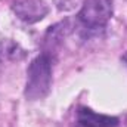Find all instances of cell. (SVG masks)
<instances>
[{
    "label": "cell",
    "instance_id": "5",
    "mask_svg": "<svg viewBox=\"0 0 127 127\" xmlns=\"http://www.w3.org/2000/svg\"><path fill=\"white\" fill-rule=\"evenodd\" d=\"M25 55V52L19 47V44L13 43V41H3L0 43V58L1 59H12V61H18L22 59Z\"/></svg>",
    "mask_w": 127,
    "mask_h": 127
},
{
    "label": "cell",
    "instance_id": "3",
    "mask_svg": "<svg viewBox=\"0 0 127 127\" xmlns=\"http://www.w3.org/2000/svg\"><path fill=\"white\" fill-rule=\"evenodd\" d=\"M12 9L25 24H35L41 21L49 12V6L44 0H18L13 3Z\"/></svg>",
    "mask_w": 127,
    "mask_h": 127
},
{
    "label": "cell",
    "instance_id": "4",
    "mask_svg": "<svg viewBox=\"0 0 127 127\" xmlns=\"http://www.w3.org/2000/svg\"><path fill=\"white\" fill-rule=\"evenodd\" d=\"M118 126V118L105 115V114H97L92 111L90 108L81 106L75 112V120L72 127H117Z\"/></svg>",
    "mask_w": 127,
    "mask_h": 127
},
{
    "label": "cell",
    "instance_id": "2",
    "mask_svg": "<svg viewBox=\"0 0 127 127\" xmlns=\"http://www.w3.org/2000/svg\"><path fill=\"white\" fill-rule=\"evenodd\" d=\"M112 16V0H84L77 19L89 31L102 30Z\"/></svg>",
    "mask_w": 127,
    "mask_h": 127
},
{
    "label": "cell",
    "instance_id": "1",
    "mask_svg": "<svg viewBox=\"0 0 127 127\" xmlns=\"http://www.w3.org/2000/svg\"><path fill=\"white\" fill-rule=\"evenodd\" d=\"M52 66L53 59L49 52H43L32 59L27 68L25 97L40 100L49 95L52 87Z\"/></svg>",
    "mask_w": 127,
    "mask_h": 127
},
{
    "label": "cell",
    "instance_id": "6",
    "mask_svg": "<svg viewBox=\"0 0 127 127\" xmlns=\"http://www.w3.org/2000/svg\"><path fill=\"white\" fill-rule=\"evenodd\" d=\"M121 58H123V61H124V62L127 64V52L124 53V55H123V56H121Z\"/></svg>",
    "mask_w": 127,
    "mask_h": 127
}]
</instances>
